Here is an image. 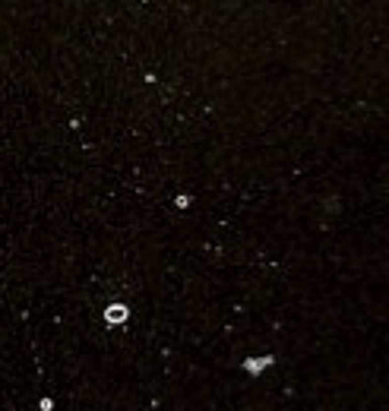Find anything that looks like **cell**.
I'll return each instance as SVG.
<instances>
[{"label":"cell","instance_id":"6da1fadb","mask_svg":"<svg viewBox=\"0 0 389 411\" xmlns=\"http://www.w3.org/2000/svg\"><path fill=\"white\" fill-rule=\"evenodd\" d=\"M104 320H108V323H127V307H124V304H111V307L108 310H104Z\"/></svg>","mask_w":389,"mask_h":411},{"label":"cell","instance_id":"7a4b0ae2","mask_svg":"<svg viewBox=\"0 0 389 411\" xmlns=\"http://www.w3.org/2000/svg\"><path fill=\"white\" fill-rule=\"evenodd\" d=\"M269 364H272V358H263V361H259V358H250V361H247V364H244V367H247V370H250V373H259V370H266V367H269Z\"/></svg>","mask_w":389,"mask_h":411}]
</instances>
